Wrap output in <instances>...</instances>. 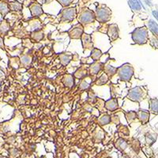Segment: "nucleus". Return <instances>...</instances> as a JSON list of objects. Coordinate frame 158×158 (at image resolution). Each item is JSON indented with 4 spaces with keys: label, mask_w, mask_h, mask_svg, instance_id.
Returning a JSON list of instances; mask_svg holds the SVG:
<instances>
[{
    "label": "nucleus",
    "mask_w": 158,
    "mask_h": 158,
    "mask_svg": "<svg viewBox=\"0 0 158 158\" xmlns=\"http://www.w3.org/2000/svg\"><path fill=\"white\" fill-rule=\"evenodd\" d=\"M146 97V91L144 88L140 86H136L131 89L128 91L127 98L134 102H141Z\"/></svg>",
    "instance_id": "423d86ee"
},
{
    "label": "nucleus",
    "mask_w": 158,
    "mask_h": 158,
    "mask_svg": "<svg viewBox=\"0 0 158 158\" xmlns=\"http://www.w3.org/2000/svg\"><path fill=\"white\" fill-rule=\"evenodd\" d=\"M72 59V55L70 53H62L59 56V59H60V63L63 66H67L69 64Z\"/></svg>",
    "instance_id": "5701e85b"
},
{
    "label": "nucleus",
    "mask_w": 158,
    "mask_h": 158,
    "mask_svg": "<svg viewBox=\"0 0 158 158\" xmlns=\"http://www.w3.org/2000/svg\"><path fill=\"white\" fill-rule=\"evenodd\" d=\"M77 17V9L75 6L71 7H65L60 10L58 15V19L61 22H73Z\"/></svg>",
    "instance_id": "20e7f679"
},
{
    "label": "nucleus",
    "mask_w": 158,
    "mask_h": 158,
    "mask_svg": "<svg viewBox=\"0 0 158 158\" xmlns=\"http://www.w3.org/2000/svg\"><path fill=\"white\" fill-rule=\"evenodd\" d=\"M95 13L96 20L100 23H106L111 18V10L106 5L101 3L96 4Z\"/></svg>",
    "instance_id": "f257e3e1"
},
{
    "label": "nucleus",
    "mask_w": 158,
    "mask_h": 158,
    "mask_svg": "<svg viewBox=\"0 0 158 158\" xmlns=\"http://www.w3.org/2000/svg\"><path fill=\"white\" fill-rule=\"evenodd\" d=\"M81 39L84 50L92 51L94 48V43L92 41V37L89 34H88V33H85L84 32L82 36H81Z\"/></svg>",
    "instance_id": "9d476101"
},
{
    "label": "nucleus",
    "mask_w": 158,
    "mask_h": 158,
    "mask_svg": "<svg viewBox=\"0 0 158 158\" xmlns=\"http://www.w3.org/2000/svg\"><path fill=\"white\" fill-rule=\"evenodd\" d=\"M104 108H106L108 111H115V110H116L117 108H118V101H117V100L115 98L109 99V100H108V101L105 102V104H104Z\"/></svg>",
    "instance_id": "4468645a"
},
{
    "label": "nucleus",
    "mask_w": 158,
    "mask_h": 158,
    "mask_svg": "<svg viewBox=\"0 0 158 158\" xmlns=\"http://www.w3.org/2000/svg\"><path fill=\"white\" fill-rule=\"evenodd\" d=\"M29 9L31 12L32 18H39L44 15V10L41 4L37 1L31 2L29 5Z\"/></svg>",
    "instance_id": "6e6552de"
},
{
    "label": "nucleus",
    "mask_w": 158,
    "mask_h": 158,
    "mask_svg": "<svg viewBox=\"0 0 158 158\" xmlns=\"http://www.w3.org/2000/svg\"><path fill=\"white\" fill-rule=\"evenodd\" d=\"M125 115H126V118L127 122L131 123L137 118V112L134 111H128V112H125Z\"/></svg>",
    "instance_id": "cd10ccee"
},
{
    "label": "nucleus",
    "mask_w": 158,
    "mask_h": 158,
    "mask_svg": "<svg viewBox=\"0 0 158 158\" xmlns=\"http://www.w3.org/2000/svg\"><path fill=\"white\" fill-rule=\"evenodd\" d=\"M0 48L2 49H5V45H4L3 43V39H2V36H0Z\"/></svg>",
    "instance_id": "72a5a7b5"
},
{
    "label": "nucleus",
    "mask_w": 158,
    "mask_h": 158,
    "mask_svg": "<svg viewBox=\"0 0 158 158\" xmlns=\"http://www.w3.org/2000/svg\"><path fill=\"white\" fill-rule=\"evenodd\" d=\"M101 56H102V52L100 49L95 48H94L93 50L91 51V54H90V57L94 59V61L97 62L99 59H101Z\"/></svg>",
    "instance_id": "b1692460"
},
{
    "label": "nucleus",
    "mask_w": 158,
    "mask_h": 158,
    "mask_svg": "<svg viewBox=\"0 0 158 158\" xmlns=\"http://www.w3.org/2000/svg\"><path fill=\"white\" fill-rule=\"evenodd\" d=\"M108 81V77L106 74H102L100 78H98L96 81V85H103L106 84Z\"/></svg>",
    "instance_id": "c756f323"
},
{
    "label": "nucleus",
    "mask_w": 158,
    "mask_h": 158,
    "mask_svg": "<svg viewBox=\"0 0 158 158\" xmlns=\"http://www.w3.org/2000/svg\"><path fill=\"white\" fill-rule=\"evenodd\" d=\"M116 74L121 81L128 82L134 75V67L130 63H125L117 68Z\"/></svg>",
    "instance_id": "39448f33"
},
{
    "label": "nucleus",
    "mask_w": 158,
    "mask_h": 158,
    "mask_svg": "<svg viewBox=\"0 0 158 158\" xmlns=\"http://www.w3.org/2000/svg\"><path fill=\"white\" fill-rule=\"evenodd\" d=\"M147 26L153 36L158 37V24L153 20L149 19L147 22Z\"/></svg>",
    "instance_id": "dca6fc26"
},
{
    "label": "nucleus",
    "mask_w": 158,
    "mask_h": 158,
    "mask_svg": "<svg viewBox=\"0 0 158 158\" xmlns=\"http://www.w3.org/2000/svg\"><path fill=\"white\" fill-rule=\"evenodd\" d=\"M153 15L155 18L158 21V11L157 10H153Z\"/></svg>",
    "instance_id": "e433bc0d"
},
{
    "label": "nucleus",
    "mask_w": 158,
    "mask_h": 158,
    "mask_svg": "<svg viewBox=\"0 0 158 158\" xmlns=\"http://www.w3.org/2000/svg\"><path fill=\"white\" fill-rule=\"evenodd\" d=\"M31 62H32V59H31L30 56H29L28 55H24V56H22V57H21V63H22V64L23 65V66H25V67L29 66Z\"/></svg>",
    "instance_id": "c85d7f7f"
},
{
    "label": "nucleus",
    "mask_w": 158,
    "mask_h": 158,
    "mask_svg": "<svg viewBox=\"0 0 158 158\" xmlns=\"http://www.w3.org/2000/svg\"><path fill=\"white\" fill-rule=\"evenodd\" d=\"M128 4L134 13H139L142 10V6L138 0H128Z\"/></svg>",
    "instance_id": "6ab92c4d"
},
{
    "label": "nucleus",
    "mask_w": 158,
    "mask_h": 158,
    "mask_svg": "<svg viewBox=\"0 0 158 158\" xmlns=\"http://www.w3.org/2000/svg\"><path fill=\"white\" fill-rule=\"evenodd\" d=\"M5 1H6V2H11V1H13V0H5Z\"/></svg>",
    "instance_id": "58836bf2"
},
{
    "label": "nucleus",
    "mask_w": 158,
    "mask_h": 158,
    "mask_svg": "<svg viewBox=\"0 0 158 158\" xmlns=\"http://www.w3.org/2000/svg\"><path fill=\"white\" fill-rule=\"evenodd\" d=\"M104 68V64L103 63H100V62H95L90 66L89 67V71L90 74L93 75H96L100 71Z\"/></svg>",
    "instance_id": "ddd939ff"
},
{
    "label": "nucleus",
    "mask_w": 158,
    "mask_h": 158,
    "mask_svg": "<svg viewBox=\"0 0 158 158\" xmlns=\"http://www.w3.org/2000/svg\"><path fill=\"white\" fill-rule=\"evenodd\" d=\"M104 72H105V74L108 76V78H111V77H113L117 72V68L116 67H114L111 65L108 64L106 66H104Z\"/></svg>",
    "instance_id": "4be33fe9"
},
{
    "label": "nucleus",
    "mask_w": 158,
    "mask_h": 158,
    "mask_svg": "<svg viewBox=\"0 0 158 158\" xmlns=\"http://www.w3.org/2000/svg\"><path fill=\"white\" fill-rule=\"evenodd\" d=\"M149 111L153 114L158 115V99H149Z\"/></svg>",
    "instance_id": "f3484780"
},
{
    "label": "nucleus",
    "mask_w": 158,
    "mask_h": 158,
    "mask_svg": "<svg viewBox=\"0 0 158 158\" xmlns=\"http://www.w3.org/2000/svg\"><path fill=\"white\" fill-rule=\"evenodd\" d=\"M149 115H150V112L147 110L139 109L137 111V118L142 124H146L149 122Z\"/></svg>",
    "instance_id": "9b49d317"
},
{
    "label": "nucleus",
    "mask_w": 158,
    "mask_h": 158,
    "mask_svg": "<svg viewBox=\"0 0 158 158\" xmlns=\"http://www.w3.org/2000/svg\"><path fill=\"white\" fill-rule=\"evenodd\" d=\"M77 18L78 23L82 25L83 26H86L89 24L94 23L96 20L94 11L89 9L88 7H82L79 10Z\"/></svg>",
    "instance_id": "f03ea898"
},
{
    "label": "nucleus",
    "mask_w": 158,
    "mask_h": 158,
    "mask_svg": "<svg viewBox=\"0 0 158 158\" xmlns=\"http://www.w3.org/2000/svg\"><path fill=\"white\" fill-rule=\"evenodd\" d=\"M63 82L65 86L71 88L74 85V79L72 74H66L63 78Z\"/></svg>",
    "instance_id": "aec40b11"
},
{
    "label": "nucleus",
    "mask_w": 158,
    "mask_h": 158,
    "mask_svg": "<svg viewBox=\"0 0 158 158\" xmlns=\"http://www.w3.org/2000/svg\"><path fill=\"white\" fill-rule=\"evenodd\" d=\"M10 29V25L8 20L3 18L0 21V36H4L7 34Z\"/></svg>",
    "instance_id": "f8f14e48"
},
{
    "label": "nucleus",
    "mask_w": 158,
    "mask_h": 158,
    "mask_svg": "<svg viewBox=\"0 0 158 158\" xmlns=\"http://www.w3.org/2000/svg\"><path fill=\"white\" fill-rule=\"evenodd\" d=\"M9 5H8V2L5 1V0H0V15H2V18L7 15L10 12Z\"/></svg>",
    "instance_id": "a211bd4d"
},
{
    "label": "nucleus",
    "mask_w": 158,
    "mask_h": 158,
    "mask_svg": "<svg viewBox=\"0 0 158 158\" xmlns=\"http://www.w3.org/2000/svg\"><path fill=\"white\" fill-rule=\"evenodd\" d=\"M89 87V84H88L85 81H82L80 84V89H86Z\"/></svg>",
    "instance_id": "473e14b6"
},
{
    "label": "nucleus",
    "mask_w": 158,
    "mask_h": 158,
    "mask_svg": "<svg viewBox=\"0 0 158 158\" xmlns=\"http://www.w3.org/2000/svg\"><path fill=\"white\" fill-rule=\"evenodd\" d=\"M87 74V70L85 68H80L79 70H77V71L74 73V76L75 77H77V78H79V79H81V78H83L84 77H85Z\"/></svg>",
    "instance_id": "bb28decb"
},
{
    "label": "nucleus",
    "mask_w": 158,
    "mask_h": 158,
    "mask_svg": "<svg viewBox=\"0 0 158 158\" xmlns=\"http://www.w3.org/2000/svg\"><path fill=\"white\" fill-rule=\"evenodd\" d=\"M81 1L83 2V3H86V2H89L90 0H81Z\"/></svg>",
    "instance_id": "4c0bfd02"
},
{
    "label": "nucleus",
    "mask_w": 158,
    "mask_h": 158,
    "mask_svg": "<svg viewBox=\"0 0 158 158\" xmlns=\"http://www.w3.org/2000/svg\"><path fill=\"white\" fill-rule=\"evenodd\" d=\"M156 138H157V135L156 134L153 133H147L146 135V141L149 145H153L156 140Z\"/></svg>",
    "instance_id": "a878e982"
},
{
    "label": "nucleus",
    "mask_w": 158,
    "mask_h": 158,
    "mask_svg": "<svg viewBox=\"0 0 158 158\" xmlns=\"http://www.w3.org/2000/svg\"><path fill=\"white\" fill-rule=\"evenodd\" d=\"M0 158H5V157H3V156H0Z\"/></svg>",
    "instance_id": "ea45409f"
},
{
    "label": "nucleus",
    "mask_w": 158,
    "mask_h": 158,
    "mask_svg": "<svg viewBox=\"0 0 158 158\" xmlns=\"http://www.w3.org/2000/svg\"><path fill=\"white\" fill-rule=\"evenodd\" d=\"M35 1H37V0H24V3H26V6H29V4L32 2H35Z\"/></svg>",
    "instance_id": "f704fd0d"
},
{
    "label": "nucleus",
    "mask_w": 158,
    "mask_h": 158,
    "mask_svg": "<svg viewBox=\"0 0 158 158\" xmlns=\"http://www.w3.org/2000/svg\"><path fill=\"white\" fill-rule=\"evenodd\" d=\"M31 37L32 40H34L36 41H40L44 37V33L41 29L38 30H34L31 32Z\"/></svg>",
    "instance_id": "412c9836"
},
{
    "label": "nucleus",
    "mask_w": 158,
    "mask_h": 158,
    "mask_svg": "<svg viewBox=\"0 0 158 158\" xmlns=\"http://www.w3.org/2000/svg\"><path fill=\"white\" fill-rule=\"evenodd\" d=\"M108 37L111 41H115L118 38L119 34V29L116 24H111L108 26V32H107Z\"/></svg>",
    "instance_id": "1a4fd4ad"
},
{
    "label": "nucleus",
    "mask_w": 158,
    "mask_h": 158,
    "mask_svg": "<svg viewBox=\"0 0 158 158\" xmlns=\"http://www.w3.org/2000/svg\"><path fill=\"white\" fill-rule=\"evenodd\" d=\"M60 5L63 6V8L68 7L69 6L71 5L74 2V0H56Z\"/></svg>",
    "instance_id": "7c9ffc66"
},
{
    "label": "nucleus",
    "mask_w": 158,
    "mask_h": 158,
    "mask_svg": "<svg viewBox=\"0 0 158 158\" xmlns=\"http://www.w3.org/2000/svg\"><path fill=\"white\" fill-rule=\"evenodd\" d=\"M53 0H40L41 4H49L50 2H52Z\"/></svg>",
    "instance_id": "c9c22d12"
},
{
    "label": "nucleus",
    "mask_w": 158,
    "mask_h": 158,
    "mask_svg": "<svg viewBox=\"0 0 158 158\" xmlns=\"http://www.w3.org/2000/svg\"><path fill=\"white\" fill-rule=\"evenodd\" d=\"M83 33H84V26L80 23L73 25L67 31V34L69 35L70 39H81Z\"/></svg>",
    "instance_id": "0eeeda50"
},
{
    "label": "nucleus",
    "mask_w": 158,
    "mask_h": 158,
    "mask_svg": "<svg viewBox=\"0 0 158 158\" xmlns=\"http://www.w3.org/2000/svg\"><path fill=\"white\" fill-rule=\"evenodd\" d=\"M116 146H118V148L120 149H122V150H123V149H125L127 148V143L125 141L123 140V139H122V138H120V139H118V142H117V144Z\"/></svg>",
    "instance_id": "2f4dec72"
},
{
    "label": "nucleus",
    "mask_w": 158,
    "mask_h": 158,
    "mask_svg": "<svg viewBox=\"0 0 158 158\" xmlns=\"http://www.w3.org/2000/svg\"><path fill=\"white\" fill-rule=\"evenodd\" d=\"M111 116L108 115H103L101 118L98 119V123L101 126H105L111 123Z\"/></svg>",
    "instance_id": "393cba45"
},
{
    "label": "nucleus",
    "mask_w": 158,
    "mask_h": 158,
    "mask_svg": "<svg viewBox=\"0 0 158 158\" xmlns=\"http://www.w3.org/2000/svg\"><path fill=\"white\" fill-rule=\"evenodd\" d=\"M8 5H9L10 10L14 11V12H20L23 9V4L17 0H13L11 2H9Z\"/></svg>",
    "instance_id": "2eb2a0df"
},
{
    "label": "nucleus",
    "mask_w": 158,
    "mask_h": 158,
    "mask_svg": "<svg viewBox=\"0 0 158 158\" xmlns=\"http://www.w3.org/2000/svg\"><path fill=\"white\" fill-rule=\"evenodd\" d=\"M131 37L135 44L138 45L146 44L149 40V32L146 26L135 29L131 32Z\"/></svg>",
    "instance_id": "7ed1b4c3"
}]
</instances>
